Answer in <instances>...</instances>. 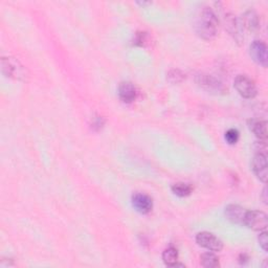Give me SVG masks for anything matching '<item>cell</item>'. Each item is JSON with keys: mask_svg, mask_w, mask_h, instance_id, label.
Segmentation results:
<instances>
[{"mask_svg": "<svg viewBox=\"0 0 268 268\" xmlns=\"http://www.w3.org/2000/svg\"><path fill=\"white\" fill-rule=\"evenodd\" d=\"M219 21L214 11L208 7L199 9L194 16V28L196 34L204 40H212L216 37Z\"/></svg>", "mask_w": 268, "mask_h": 268, "instance_id": "1", "label": "cell"}, {"mask_svg": "<svg viewBox=\"0 0 268 268\" xmlns=\"http://www.w3.org/2000/svg\"><path fill=\"white\" fill-rule=\"evenodd\" d=\"M235 88L241 97L245 99H253L257 96V86L255 82L245 74H239L235 79Z\"/></svg>", "mask_w": 268, "mask_h": 268, "instance_id": "2", "label": "cell"}, {"mask_svg": "<svg viewBox=\"0 0 268 268\" xmlns=\"http://www.w3.org/2000/svg\"><path fill=\"white\" fill-rule=\"evenodd\" d=\"M196 83L204 90L212 93H223L226 90L222 82H220L214 75L207 73H199L196 76Z\"/></svg>", "mask_w": 268, "mask_h": 268, "instance_id": "3", "label": "cell"}, {"mask_svg": "<svg viewBox=\"0 0 268 268\" xmlns=\"http://www.w3.org/2000/svg\"><path fill=\"white\" fill-rule=\"evenodd\" d=\"M244 225L254 231H265L268 225L267 215L260 211H247Z\"/></svg>", "mask_w": 268, "mask_h": 268, "instance_id": "4", "label": "cell"}, {"mask_svg": "<svg viewBox=\"0 0 268 268\" xmlns=\"http://www.w3.org/2000/svg\"><path fill=\"white\" fill-rule=\"evenodd\" d=\"M267 45L263 41L256 40L251 43L249 47V54L251 59H253L257 64L267 67L268 64V52Z\"/></svg>", "mask_w": 268, "mask_h": 268, "instance_id": "5", "label": "cell"}, {"mask_svg": "<svg viewBox=\"0 0 268 268\" xmlns=\"http://www.w3.org/2000/svg\"><path fill=\"white\" fill-rule=\"evenodd\" d=\"M196 242L201 247L207 248L211 251H220L223 248L222 241L209 232L199 233L196 236Z\"/></svg>", "mask_w": 268, "mask_h": 268, "instance_id": "6", "label": "cell"}, {"mask_svg": "<svg viewBox=\"0 0 268 268\" xmlns=\"http://www.w3.org/2000/svg\"><path fill=\"white\" fill-rule=\"evenodd\" d=\"M132 206L140 214H148L152 211L153 201L150 196L144 193H135L132 196Z\"/></svg>", "mask_w": 268, "mask_h": 268, "instance_id": "7", "label": "cell"}, {"mask_svg": "<svg viewBox=\"0 0 268 268\" xmlns=\"http://www.w3.org/2000/svg\"><path fill=\"white\" fill-rule=\"evenodd\" d=\"M255 175L263 182L267 180V156L266 154H256L251 163Z\"/></svg>", "mask_w": 268, "mask_h": 268, "instance_id": "8", "label": "cell"}, {"mask_svg": "<svg viewBox=\"0 0 268 268\" xmlns=\"http://www.w3.org/2000/svg\"><path fill=\"white\" fill-rule=\"evenodd\" d=\"M246 210L237 204H229L225 208V216L232 223L244 225V220L246 216Z\"/></svg>", "mask_w": 268, "mask_h": 268, "instance_id": "9", "label": "cell"}, {"mask_svg": "<svg viewBox=\"0 0 268 268\" xmlns=\"http://www.w3.org/2000/svg\"><path fill=\"white\" fill-rule=\"evenodd\" d=\"M2 66H3V72L7 76H13L18 79L23 76L22 66L19 65V63L16 62L12 58H3Z\"/></svg>", "mask_w": 268, "mask_h": 268, "instance_id": "10", "label": "cell"}, {"mask_svg": "<svg viewBox=\"0 0 268 268\" xmlns=\"http://www.w3.org/2000/svg\"><path fill=\"white\" fill-rule=\"evenodd\" d=\"M225 28L229 33V35L233 36V38L238 43H240L243 40L242 31H241V28H242L241 23H239V21L236 19L234 15L227 14L225 16Z\"/></svg>", "mask_w": 268, "mask_h": 268, "instance_id": "11", "label": "cell"}, {"mask_svg": "<svg viewBox=\"0 0 268 268\" xmlns=\"http://www.w3.org/2000/svg\"><path fill=\"white\" fill-rule=\"evenodd\" d=\"M119 97L124 103H132L137 97V90L132 83L123 82L119 87Z\"/></svg>", "mask_w": 268, "mask_h": 268, "instance_id": "12", "label": "cell"}, {"mask_svg": "<svg viewBox=\"0 0 268 268\" xmlns=\"http://www.w3.org/2000/svg\"><path fill=\"white\" fill-rule=\"evenodd\" d=\"M259 16L254 10H248L246 11L241 18V25L242 27L250 30V31H255L259 28Z\"/></svg>", "mask_w": 268, "mask_h": 268, "instance_id": "13", "label": "cell"}, {"mask_svg": "<svg viewBox=\"0 0 268 268\" xmlns=\"http://www.w3.org/2000/svg\"><path fill=\"white\" fill-rule=\"evenodd\" d=\"M249 128L260 139H265L267 137V123L265 121H250Z\"/></svg>", "mask_w": 268, "mask_h": 268, "instance_id": "14", "label": "cell"}, {"mask_svg": "<svg viewBox=\"0 0 268 268\" xmlns=\"http://www.w3.org/2000/svg\"><path fill=\"white\" fill-rule=\"evenodd\" d=\"M178 251L175 247H168L163 253V260L166 265L172 267L178 260Z\"/></svg>", "mask_w": 268, "mask_h": 268, "instance_id": "15", "label": "cell"}, {"mask_svg": "<svg viewBox=\"0 0 268 268\" xmlns=\"http://www.w3.org/2000/svg\"><path fill=\"white\" fill-rule=\"evenodd\" d=\"M172 191L179 197H186L192 193V186L184 182H178L172 185Z\"/></svg>", "mask_w": 268, "mask_h": 268, "instance_id": "16", "label": "cell"}, {"mask_svg": "<svg viewBox=\"0 0 268 268\" xmlns=\"http://www.w3.org/2000/svg\"><path fill=\"white\" fill-rule=\"evenodd\" d=\"M200 263L203 267H207V268H215L219 266V259L218 257L213 254V253H206L203 254L200 258Z\"/></svg>", "mask_w": 268, "mask_h": 268, "instance_id": "17", "label": "cell"}, {"mask_svg": "<svg viewBox=\"0 0 268 268\" xmlns=\"http://www.w3.org/2000/svg\"><path fill=\"white\" fill-rule=\"evenodd\" d=\"M183 79H184V74L179 69H172L168 73V80L173 84H177V83L182 82Z\"/></svg>", "mask_w": 268, "mask_h": 268, "instance_id": "18", "label": "cell"}, {"mask_svg": "<svg viewBox=\"0 0 268 268\" xmlns=\"http://www.w3.org/2000/svg\"><path fill=\"white\" fill-rule=\"evenodd\" d=\"M225 139L229 145H234L238 141L239 139V132L236 129H229L225 133Z\"/></svg>", "mask_w": 268, "mask_h": 268, "instance_id": "19", "label": "cell"}, {"mask_svg": "<svg viewBox=\"0 0 268 268\" xmlns=\"http://www.w3.org/2000/svg\"><path fill=\"white\" fill-rule=\"evenodd\" d=\"M258 240H259V244L262 247V249L264 251H267V249H268V238H267V233L265 231H262Z\"/></svg>", "mask_w": 268, "mask_h": 268, "instance_id": "20", "label": "cell"}, {"mask_svg": "<svg viewBox=\"0 0 268 268\" xmlns=\"http://www.w3.org/2000/svg\"><path fill=\"white\" fill-rule=\"evenodd\" d=\"M103 124H104V120H103L102 118L99 117V118L96 119V121H94V122L92 123V125H93L92 127H93V128H98V129H100V128L102 127V126H103Z\"/></svg>", "mask_w": 268, "mask_h": 268, "instance_id": "21", "label": "cell"}, {"mask_svg": "<svg viewBox=\"0 0 268 268\" xmlns=\"http://www.w3.org/2000/svg\"><path fill=\"white\" fill-rule=\"evenodd\" d=\"M262 199H263V201H264V203H267V188L266 187H264L263 188V192H262Z\"/></svg>", "mask_w": 268, "mask_h": 268, "instance_id": "22", "label": "cell"}, {"mask_svg": "<svg viewBox=\"0 0 268 268\" xmlns=\"http://www.w3.org/2000/svg\"><path fill=\"white\" fill-rule=\"evenodd\" d=\"M151 3H146V2H143V3H137V5H139V6H141V7H145V6H148V5H150Z\"/></svg>", "mask_w": 268, "mask_h": 268, "instance_id": "23", "label": "cell"}]
</instances>
